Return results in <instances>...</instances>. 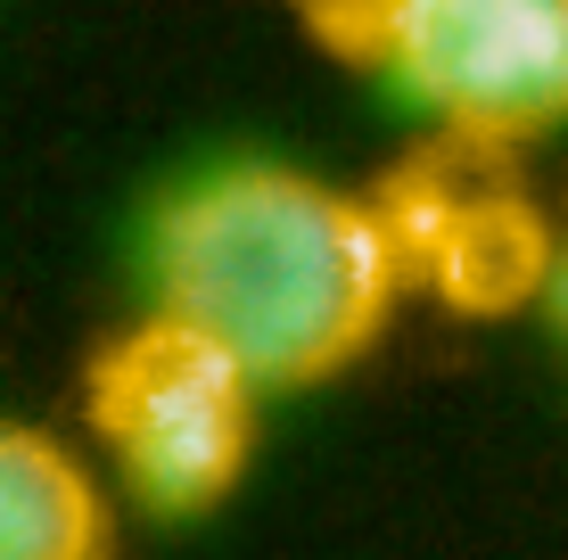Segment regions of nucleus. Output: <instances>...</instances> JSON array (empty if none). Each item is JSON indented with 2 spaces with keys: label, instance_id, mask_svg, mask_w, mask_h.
I'll list each match as a JSON object with an SVG mask.
<instances>
[{
  "label": "nucleus",
  "instance_id": "f257e3e1",
  "mask_svg": "<svg viewBox=\"0 0 568 560\" xmlns=\"http://www.w3.org/2000/svg\"><path fill=\"white\" fill-rule=\"evenodd\" d=\"M404 231L297 165H223L156 223V305L223 338L272 396L322 388L387 330Z\"/></svg>",
  "mask_w": 568,
  "mask_h": 560
},
{
  "label": "nucleus",
  "instance_id": "7ed1b4c3",
  "mask_svg": "<svg viewBox=\"0 0 568 560\" xmlns=\"http://www.w3.org/2000/svg\"><path fill=\"white\" fill-rule=\"evenodd\" d=\"M264 396L272 388L223 338H206L165 305L91 363L83 388L115 487L156 519H199L247 478Z\"/></svg>",
  "mask_w": 568,
  "mask_h": 560
},
{
  "label": "nucleus",
  "instance_id": "20e7f679",
  "mask_svg": "<svg viewBox=\"0 0 568 560\" xmlns=\"http://www.w3.org/2000/svg\"><path fill=\"white\" fill-rule=\"evenodd\" d=\"M108 544V495L83 454L0 420V560H83Z\"/></svg>",
  "mask_w": 568,
  "mask_h": 560
},
{
  "label": "nucleus",
  "instance_id": "f03ea898",
  "mask_svg": "<svg viewBox=\"0 0 568 560\" xmlns=\"http://www.w3.org/2000/svg\"><path fill=\"white\" fill-rule=\"evenodd\" d=\"M322 33L469 149L568 124V0H322Z\"/></svg>",
  "mask_w": 568,
  "mask_h": 560
}]
</instances>
